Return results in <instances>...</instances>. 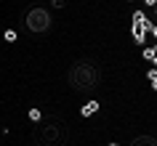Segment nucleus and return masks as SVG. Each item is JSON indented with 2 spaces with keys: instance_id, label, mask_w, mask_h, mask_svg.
Instances as JSON below:
<instances>
[{
  "instance_id": "15",
  "label": "nucleus",
  "mask_w": 157,
  "mask_h": 146,
  "mask_svg": "<svg viewBox=\"0 0 157 146\" xmlns=\"http://www.w3.org/2000/svg\"><path fill=\"white\" fill-rule=\"evenodd\" d=\"M107 146H117V144H115V141H112V144H107Z\"/></svg>"
},
{
  "instance_id": "6",
  "label": "nucleus",
  "mask_w": 157,
  "mask_h": 146,
  "mask_svg": "<svg viewBox=\"0 0 157 146\" xmlns=\"http://www.w3.org/2000/svg\"><path fill=\"white\" fill-rule=\"evenodd\" d=\"M131 146H157V138H152V136H139V138H133Z\"/></svg>"
},
{
  "instance_id": "16",
  "label": "nucleus",
  "mask_w": 157,
  "mask_h": 146,
  "mask_svg": "<svg viewBox=\"0 0 157 146\" xmlns=\"http://www.w3.org/2000/svg\"><path fill=\"white\" fill-rule=\"evenodd\" d=\"M155 11H157V8H155Z\"/></svg>"
},
{
  "instance_id": "5",
  "label": "nucleus",
  "mask_w": 157,
  "mask_h": 146,
  "mask_svg": "<svg viewBox=\"0 0 157 146\" xmlns=\"http://www.w3.org/2000/svg\"><path fill=\"white\" fill-rule=\"evenodd\" d=\"M99 101H85V104H83V109H80V114H83V117H93V114H96V112H99Z\"/></svg>"
},
{
  "instance_id": "9",
  "label": "nucleus",
  "mask_w": 157,
  "mask_h": 146,
  "mask_svg": "<svg viewBox=\"0 0 157 146\" xmlns=\"http://www.w3.org/2000/svg\"><path fill=\"white\" fill-rule=\"evenodd\" d=\"M147 77H149V82H152V88L157 90V69H149V74H147Z\"/></svg>"
},
{
  "instance_id": "1",
  "label": "nucleus",
  "mask_w": 157,
  "mask_h": 146,
  "mask_svg": "<svg viewBox=\"0 0 157 146\" xmlns=\"http://www.w3.org/2000/svg\"><path fill=\"white\" fill-rule=\"evenodd\" d=\"M69 85L75 90H91L99 85V69L88 61H80L69 69Z\"/></svg>"
},
{
  "instance_id": "10",
  "label": "nucleus",
  "mask_w": 157,
  "mask_h": 146,
  "mask_svg": "<svg viewBox=\"0 0 157 146\" xmlns=\"http://www.w3.org/2000/svg\"><path fill=\"white\" fill-rule=\"evenodd\" d=\"M144 61H152V64H155V48H147V51H144Z\"/></svg>"
},
{
  "instance_id": "4",
  "label": "nucleus",
  "mask_w": 157,
  "mask_h": 146,
  "mask_svg": "<svg viewBox=\"0 0 157 146\" xmlns=\"http://www.w3.org/2000/svg\"><path fill=\"white\" fill-rule=\"evenodd\" d=\"M51 141H56V128L53 125H45V128H40V144L48 146Z\"/></svg>"
},
{
  "instance_id": "8",
  "label": "nucleus",
  "mask_w": 157,
  "mask_h": 146,
  "mask_svg": "<svg viewBox=\"0 0 157 146\" xmlns=\"http://www.w3.org/2000/svg\"><path fill=\"white\" fill-rule=\"evenodd\" d=\"M29 120H32V122H40L43 120V112H40V109H29Z\"/></svg>"
},
{
  "instance_id": "13",
  "label": "nucleus",
  "mask_w": 157,
  "mask_h": 146,
  "mask_svg": "<svg viewBox=\"0 0 157 146\" xmlns=\"http://www.w3.org/2000/svg\"><path fill=\"white\" fill-rule=\"evenodd\" d=\"M152 35H155V37H157V24H155V27H152Z\"/></svg>"
},
{
  "instance_id": "11",
  "label": "nucleus",
  "mask_w": 157,
  "mask_h": 146,
  "mask_svg": "<svg viewBox=\"0 0 157 146\" xmlns=\"http://www.w3.org/2000/svg\"><path fill=\"white\" fill-rule=\"evenodd\" d=\"M53 8H64V0H53Z\"/></svg>"
},
{
  "instance_id": "2",
  "label": "nucleus",
  "mask_w": 157,
  "mask_h": 146,
  "mask_svg": "<svg viewBox=\"0 0 157 146\" xmlns=\"http://www.w3.org/2000/svg\"><path fill=\"white\" fill-rule=\"evenodd\" d=\"M24 24H27V29L29 32H48L51 29V13L45 8H32L29 13H27V19H24Z\"/></svg>"
},
{
  "instance_id": "12",
  "label": "nucleus",
  "mask_w": 157,
  "mask_h": 146,
  "mask_svg": "<svg viewBox=\"0 0 157 146\" xmlns=\"http://www.w3.org/2000/svg\"><path fill=\"white\" fill-rule=\"evenodd\" d=\"M144 3H147V6H155V8H157V0H144Z\"/></svg>"
},
{
  "instance_id": "3",
  "label": "nucleus",
  "mask_w": 157,
  "mask_h": 146,
  "mask_svg": "<svg viewBox=\"0 0 157 146\" xmlns=\"http://www.w3.org/2000/svg\"><path fill=\"white\" fill-rule=\"evenodd\" d=\"M152 27H155V24L147 19V13L136 11V13H133V27H131V29H133V40L141 45V43H144V37H147V32H152Z\"/></svg>"
},
{
  "instance_id": "14",
  "label": "nucleus",
  "mask_w": 157,
  "mask_h": 146,
  "mask_svg": "<svg viewBox=\"0 0 157 146\" xmlns=\"http://www.w3.org/2000/svg\"><path fill=\"white\" fill-rule=\"evenodd\" d=\"M155 66H157V48H155Z\"/></svg>"
},
{
  "instance_id": "7",
  "label": "nucleus",
  "mask_w": 157,
  "mask_h": 146,
  "mask_svg": "<svg viewBox=\"0 0 157 146\" xmlns=\"http://www.w3.org/2000/svg\"><path fill=\"white\" fill-rule=\"evenodd\" d=\"M3 40L6 43H16V32H13V29H6V32H3Z\"/></svg>"
}]
</instances>
